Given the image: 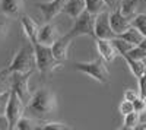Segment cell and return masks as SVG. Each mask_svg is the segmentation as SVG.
<instances>
[{
  "mask_svg": "<svg viewBox=\"0 0 146 130\" xmlns=\"http://www.w3.org/2000/svg\"><path fill=\"white\" fill-rule=\"evenodd\" d=\"M60 37L57 28L51 22H45L42 27L38 28V34H36V42L44 44V45H51L57 38Z\"/></svg>",
  "mask_w": 146,
  "mask_h": 130,
  "instance_id": "11",
  "label": "cell"
},
{
  "mask_svg": "<svg viewBox=\"0 0 146 130\" xmlns=\"http://www.w3.org/2000/svg\"><path fill=\"white\" fill-rule=\"evenodd\" d=\"M131 111H135V108H133V102H131V101L123 99V101L120 102V105H118V113L123 115V117H124L126 114L131 113Z\"/></svg>",
  "mask_w": 146,
  "mask_h": 130,
  "instance_id": "28",
  "label": "cell"
},
{
  "mask_svg": "<svg viewBox=\"0 0 146 130\" xmlns=\"http://www.w3.org/2000/svg\"><path fill=\"white\" fill-rule=\"evenodd\" d=\"M139 97V92H135L133 89H130V88H127L126 91H124V99H127V101H135L136 98Z\"/></svg>",
  "mask_w": 146,
  "mask_h": 130,
  "instance_id": "33",
  "label": "cell"
},
{
  "mask_svg": "<svg viewBox=\"0 0 146 130\" xmlns=\"http://www.w3.org/2000/svg\"><path fill=\"white\" fill-rule=\"evenodd\" d=\"M23 0H0L2 13L6 16H18L22 10Z\"/></svg>",
  "mask_w": 146,
  "mask_h": 130,
  "instance_id": "16",
  "label": "cell"
},
{
  "mask_svg": "<svg viewBox=\"0 0 146 130\" xmlns=\"http://www.w3.org/2000/svg\"><path fill=\"white\" fill-rule=\"evenodd\" d=\"M75 69L80 73L88 75L89 78L98 80L100 84L107 85L110 84V72H108V67L107 63L102 60V58H95V60L91 62H78L75 63Z\"/></svg>",
  "mask_w": 146,
  "mask_h": 130,
  "instance_id": "3",
  "label": "cell"
},
{
  "mask_svg": "<svg viewBox=\"0 0 146 130\" xmlns=\"http://www.w3.org/2000/svg\"><path fill=\"white\" fill-rule=\"evenodd\" d=\"M133 108H135V111H137L139 114L143 113V111L146 110V99L137 97L135 101H133Z\"/></svg>",
  "mask_w": 146,
  "mask_h": 130,
  "instance_id": "30",
  "label": "cell"
},
{
  "mask_svg": "<svg viewBox=\"0 0 146 130\" xmlns=\"http://www.w3.org/2000/svg\"><path fill=\"white\" fill-rule=\"evenodd\" d=\"M85 9H86L85 7V0H66L62 13L67 15L72 19H75V18H78L82 13Z\"/></svg>",
  "mask_w": 146,
  "mask_h": 130,
  "instance_id": "15",
  "label": "cell"
},
{
  "mask_svg": "<svg viewBox=\"0 0 146 130\" xmlns=\"http://www.w3.org/2000/svg\"><path fill=\"white\" fill-rule=\"evenodd\" d=\"M41 129H44V130H69L70 126H67L66 123H58V121H45L44 126H41Z\"/></svg>",
  "mask_w": 146,
  "mask_h": 130,
  "instance_id": "27",
  "label": "cell"
},
{
  "mask_svg": "<svg viewBox=\"0 0 146 130\" xmlns=\"http://www.w3.org/2000/svg\"><path fill=\"white\" fill-rule=\"evenodd\" d=\"M32 47H34V53H35L36 70H38L42 76H47V75L53 73L54 70L63 67V63L58 62L53 56L51 45H44V44H40V42H35V44H32Z\"/></svg>",
  "mask_w": 146,
  "mask_h": 130,
  "instance_id": "2",
  "label": "cell"
},
{
  "mask_svg": "<svg viewBox=\"0 0 146 130\" xmlns=\"http://www.w3.org/2000/svg\"><path fill=\"white\" fill-rule=\"evenodd\" d=\"M130 23H131L133 28L140 31L146 37V13H137L136 16H133L130 19Z\"/></svg>",
  "mask_w": 146,
  "mask_h": 130,
  "instance_id": "22",
  "label": "cell"
},
{
  "mask_svg": "<svg viewBox=\"0 0 146 130\" xmlns=\"http://www.w3.org/2000/svg\"><path fill=\"white\" fill-rule=\"evenodd\" d=\"M110 25H111V29L114 31L115 35H120L121 32L129 29L131 27V23L129 18H126L118 9H115L110 12Z\"/></svg>",
  "mask_w": 146,
  "mask_h": 130,
  "instance_id": "12",
  "label": "cell"
},
{
  "mask_svg": "<svg viewBox=\"0 0 146 130\" xmlns=\"http://www.w3.org/2000/svg\"><path fill=\"white\" fill-rule=\"evenodd\" d=\"M73 21H75V25H73L67 32V35L72 40L76 38V37H80V35H89V37L95 38V34H94L95 15L94 13H91V12H88L85 9L82 13Z\"/></svg>",
  "mask_w": 146,
  "mask_h": 130,
  "instance_id": "5",
  "label": "cell"
},
{
  "mask_svg": "<svg viewBox=\"0 0 146 130\" xmlns=\"http://www.w3.org/2000/svg\"><path fill=\"white\" fill-rule=\"evenodd\" d=\"M9 70L12 72H35L36 64H35V53L34 47L29 42L28 45L21 47V50L15 54V57L12 58V62L9 63Z\"/></svg>",
  "mask_w": 146,
  "mask_h": 130,
  "instance_id": "4",
  "label": "cell"
},
{
  "mask_svg": "<svg viewBox=\"0 0 146 130\" xmlns=\"http://www.w3.org/2000/svg\"><path fill=\"white\" fill-rule=\"evenodd\" d=\"M16 130H35V129H41L36 126V119L31 115H22L18 120V123L15 124Z\"/></svg>",
  "mask_w": 146,
  "mask_h": 130,
  "instance_id": "19",
  "label": "cell"
},
{
  "mask_svg": "<svg viewBox=\"0 0 146 130\" xmlns=\"http://www.w3.org/2000/svg\"><path fill=\"white\" fill-rule=\"evenodd\" d=\"M123 58L126 60L130 72L135 75L136 78H140L145 73V66H143V60H135V58H130L127 56H123Z\"/></svg>",
  "mask_w": 146,
  "mask_h": 130,
  "instance_id": "20",
  "label": "cell"
},
{
  "mask_svg": "<svg viewBox=\"0 0 146 130\" xmlns=\"http://www.w3.org/2000/svg\"><path fill=\"white\" fill-rule=\"evenodd\" d=\"M139 45H140V47H142V48H143V50H146V37H145V38H143V40H142V42H140V44H139Z\"/></svg>",
  "mask_w": 146,
  "mask_h": 130,
  "instance_id": "36",
  "label": "cell"
},
{
  "mask_svg": "<svg viewBox=\"0 0 146 130\" xmlns=\"http://www.w3.org/2000/svg\"><path fill=\"white\" fill-rule=\"evenodd\" d=\"M9 97H10V89H6L3 92H0V114H5Z\"/></svg>",
  "mask_w": 146,
  "mask_h": 130,
  "instance_id": "29",
  "label": "cell"
},
{
  "mask_svg": "<svg viewBox=\"0 0 146 130\" xmlns=\"http://www.w3.org/2000/svg\"><path fill=\"white\" fill-rule=\"evenodd\" d=\"M72 44V38L69 37L67 34H64L63 37H58L53 44H51V51L53 56L57 58L58 62L64 63L69 57V47Z\"/></svg>",
  "mask_w": 146,
  "mask_h": 130,
  "instance_id": "10",
  "label": "cell"
},
{
  "mask_svg": "<svg viewBox=\"0 0 146 130\" xmlns=\"http://www.w3.org/2000/svg\"><path fill=\"white\" fill-rule=\"evenodd\" d=\"M139 3L140 5H146V0H139Z\"/></svg>",
  "mask_w": 146,
  "mask_h": 130,
  "instance_id": "38",
  "label": "cell"
},
{
  "mask_svg": "<svg viewBox=\"0 0 146 130\" xmlns=\"http://www.w3.org/2000/svg\"><path fill=\"white\" fill-rule=\"evenodd\" d=\"M56 110V95L51 89L41 88L34 92L25 105V111L36 120H45Z\"/></svg>",
  "mask_w": 146,
  "mask_h": 130,
  "instance_id": "1",
  "label": "cell"
},
{
  "mask_svg": "<svg viewBox=\"0 0 146 130\" xmlns=\"http://www.w3.org/2000/svg\"><path fill=\"white\" fill-rule=\"evenodd\" d=\"M7 79H10V70H9V67H5L0 70V88L5 86Z\"/></svg>",
  "mask_w": 146,
  "mask_h": 130,
  "instance_id": "32",
  "label": "cell"
},
{
  "mask_svg": "<svg viewBox=\"0 0 146 130\" xmlns=\"http://www.w3.org/2000/svg\"><path fill=\"white\" fill-rule=\"evenodd\" d=\"M64 3H66V0H50V2H40V3H36V6L40 7L44 21L51 22L57 15H60L63 12Z\"/></svg>",
  "mask_w": 146,
  "mask_h": 130,
  "instance_id": "9",
  "label": "cell"
},
{
  "mask_svg": "<svg viewBox=\"0 0 146 130\" xmlns=\"http://www.w3.org/2000/svg\"><path fill=\"white\" fill-rule=\"evenodd\" d=\"M117 37L126 40L127 42H130V44H133V45H139V44L142 42V40L145 38V35H143L140 31H137L136 28L130 27L129 29H126L124 32H121L120 35H117Z\"/></svg>",
  "mask_w": 146,
  "mask_h": 130,
  "instance_id": "18",
  "label": "cell"
},
{
  "mask_svg": "<svg viewBox=\"0 0 146 130\" xmlns=\"http://www.w3.org/2000/svg\"><path fill=\"white\" fill-rule=\"evenodd\" d=\"M124 56H127V57H130V58H135V60H143V58L146 57V50H143L140 45H135V47H133L129 53H126ZM121 57H123V56H121Z\"/></svg>",
  "mask_w": 146,
  "mask_h": 130,
  "instance_id": "25",
  "label": "cell"
},
{
  "mask_svg": "<svg viewBox=\"0 0 146 130\" xmlns=\"http://www.w3.org/2000/svg\"><path fill=\"white\" fill-rule=\"evenodd\" d=\"M85 7H86L88 12L96 15V13H100V12L105 10L107 6H105L104 0H85Z\"/></svg>",
  "mask_w": 146,
  "mask_h": 130,
  "instance_id": "23",
  "label": "cell"
},
{
  "mask_svg": "<svg viewBox=\"0 0 146 130\" xmlns=\"http://www.w3.org/2000/svg\"><path fill=\"white\" fill-rule=\"evenodd\" d=\"M94 34L95 38H102V40H113L117 35L111 29L110 25V12L102 10L95 15V23H94Z\"/></svg>",
  "mask_w": 146,
  "mask_h": 130,
  "instance_id": "8",
  "label": "cell"
},
{
  "mask_svg": "<svg viewBox=\"0 0 146 130\" xmlns=\"http://www.w3.org/2000/svg\"><path fill=\"white\" fill-rule=\"evenodd\" d=\"M139 123H140V114L137 111H131L124 115L123 129H136Z\"/></svg>",
  "mask_w": 146,
  "mask_h": 130,
  "instance_id": "24",
  "label": "cell"
},
{
  "mask_svg": "<svg viewBox=\"0 0 146 130\" xmlns=\"http://www.w3.org/2000/svg\"><path fill=\"white\" fill-rule=\"evenodd\" d=\"M19 21H21L22 31H23V34H25L28 42L35 44V42H36V34H38L40 25H38V23H36L31 16H28V15H22V16L19 18Z\"/></svg>",
  "mask_w": 146,
  "mask_h": 130,
  "instance_id": "14",
  "label": "cell"
},
{
  "mask_svg": "<svg viewBox=\"0 0 146 130\" xmlns=\"http://www.w3.org/2000/svg\"><path fill=\"white\" fill-rule=\"evenodd\" d=\"M139 79V97L146 98V75H142Z\"/></svg>",
  "mask_w": 146,
  "mask_h": 130,
  "instance_id": "31",
  "label": "cell"
},
{
  "mask_svg": "<svg viewBox=\"0 0 146 130\" xmlns=\"http://www.w3.org/2000/svg\"><path fill=\"white\" fill-rule=\"evenodd\" d=\"M32 73L34 72H12L10 73V80H12L10 89L18 94V97L23 101L25 105L32 95V92L29 91V78L32 76Z\"/></svg>",
  "mask_w": 146,
  "mask_h": 130,
  "instance_id": "6",
  "label": "cell"
},
{
  "mask_svg": "<svg viewBox=\"0 0 146 130\" xmlns=\"http://www.w3.org/2000/svg\"><path fill=\"white\" fill-rule=\"evenodd\" d=\"M9 16H6L5 13H0V41H3L7 35L9 31Z\"/></svg>",
  "mask_w": 146,
  "mask_h": 130,
  "instance_id": "26",
  "label": "cell"
},
{
  "mask_svg": "<svg viewBox=\"0 0 146 130\" xmlns=\"http://www.w3.org/2000/svg\"><path fill=\"white\" fill-rule=\"evenodd\" d=\"M105 2V6L110 7L111 10H115L120 7V3H121V0H104Z\"/></svg>",
  "mask_w": 146,
  "mask_h": 130,
  "instance_id": "34",
  "label": "cell"
},
{
  "mask_svg": "<svg viewBox=\"0 0 146 130\" xmlns=\"http://www.w3.org/2000/svg\"><path fill=\"white\" fill-rule=\"evenodd\" d=\"M96 40V50H98L100 57L105 63H111L115 60L118 53L115 51L111 40H102V38H95Z\"/></svg>",
  "mask_w": 146,
  "mask_h": 130,
  "instance_id": "13",
  "label": "cell"
},
{
  "mask_svg": "<svg viewBox=\"0 0 146 130\" xmlns=\"http://www.w3.org/2000/svg\"><path fill=\"white\" fill-rule=\"evenodd\" d=\"M9 129V121L5 114H0V130H7Z\"/></svg>",
  "mask_w": 146,
  "mask_h": 130,
  "instance_id": "35",
  "label": "cell"
},
{
  "mask_svg": "<svg viewBox=\"0 0 146 130\" xmlns=\"http://www.w3.org/2000/svg\"><path fill=\"white\" fill-rule=\"evenodd\" d=\"M143 66H145V73L143 75H146V57L143 58Z\"/></svg>",
  "mask_w": 146,
  "mask_h": 130,
  "instance_id": "37",
  "label": "cell"
},
{
  "mask_svg": "<svg viewBox=\"0 0 146 130\" xmlns=\"http://www.w3.org/2000/svg\"><path fill=\"white\" fill-rule=\"evenodd\" d=\"M139 6H140L139 0H121L118 10H120L126 18L131 19L133 16H136V15L139 13Z\"/></svg>",
  "mask_w": 146,
  "mask_h": 130,
  "instance_id": "17",
  "label": "cell"
},
{
  "mask_svg": "<svg viewBox=\"0 0 146 130\" xmlns=\"http://www.w3.org/2000/svg\"><path fill=\"white\" fill-rule=\"evenodd\" d=\"M23 113H25V104L18 97L16 92L10 89V97L5 110V115L7 117V121H9V129H15V124L23 115Z\"/></svg>",
  "mask_w": 146,
  "mask_h": 130,
  "instance_id": "7",
  "label": "cell"
},
{
  "mask_svg": "<svg viewBox=\"0 0 146 130\" xmlns=\"http://www.w3.org/2000/svg\"><path fill=\"white\" fill-rule=\"evenodd\" d=\"M111 42H113V45H114V48H115V51L120 54V56H124L126 53H129L133 47V44H130V42H127L126 40H123V38H120V37H114L113 40H111Z\"/></svg>",
  "mask_w": 146,
  "mask_h": 130,
  "instance_id": "21",
  "label": "cell"
}]
</instances>
